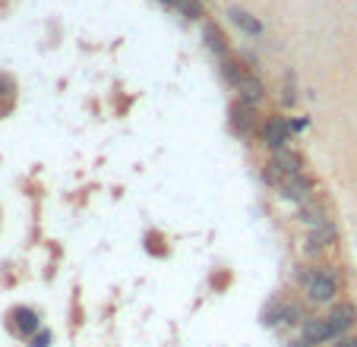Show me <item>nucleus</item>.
<instances>
[{"label": "nucleus", "instance_id": "2", "mask_svg": "<svg viewBox=\"0 0 357 347\" xmlns=\"http://www.w3.org/2000/svg\"><path fill=\"white\" fill-rule=\"evenodd\" d=\"M253 127H257V105L237 98L234 105H231V130H234L237 136H250Z\"/></svg>", "mask_w": 357, "mask_h": 347}, {"label": "nucleus", "instance_id": "14", "mask_svg": "<svg viewBox=\"0 0 357 347\" xmlns=\"http://www.w3.org/2000/svg\"><path fill=\"white\" fill-rule=\"evenodd\" d=\"M301 221L303 224H310V227H319L329 221V215H326V208L319 206V202H307V206H301Z\"/></svg>", "mask_w": 357, "mask_h": 347}, {"label": "nucleus", "instance_id": "11", "mask_svg": "<svg viewBox=\"0 0 357 347\" xmlns=\"http://www.w3.org/2000/svg\"><path fill=\"white\" fill-rule=\"evenodd\" d=\"M335 240H338V227L332 224V221H326V224H319V227H313V231H310V240H307V249H310V253H317V249L332 247Z\"/></svg>", "mask_w": 357, "mask_h": 347}, {"label": "nucleus", "instance_id": "21", "mask_svg": "<svg viewBox=\"0 0 357 347\" xmlns=\"http://www.w3.org/2000/svg\"><path fill=\"white\" fill-rule=\"evenodd\" d=\"M288 347H313V344H310V341H303V338H297V341H291Z\"/></svg>", "mask_w": 357, "mask_h": 347}, {"label": "nucleus", "instance_id": "5", "mask_svg": "<svg viewBox=\"0 0 357 347\" xmlns=\"http://www.w3.org/2000/svg\"><path fill=\"white\" fill-rule=\"evenodd\" d=\"M272 171L275 174H282V177H297V174H303V161H301V155L294 152V148H275L272 152Z\"/></svg>", "mask_w": 357, "mask_h": 347}, {"label": "nucleus", "instance_id": "1", "mask_svg": "<svg viewBox=\"0 0 357 347\" xmlns=\"http://www.w3.org/2000/svg\"><path fill=\"white\" fill-rule=\"evenodd\" d=\"M303 294L310 303H335V294H338V278L329 265H313V275L303 287Z\"/></svg>", "mask_w": 357, "mask_h": 347}, {"label": "nucleus", "instance_id": "16", "mask_svg": "<svg viewBox=\"0 0 357 347\" xmlns=\"http://www.w3.org/2000/svg\"><path fill=\"white\" fill-rule=\"evenodd\" d=\"M174 7L181 10L187 20H202V16H206V13H202V3H199V0H174Z\"/></svg>", "mask_w": 357, "mask_h": 347}, {"label": "nucleus", "instance_id": "8", "mask_svg": "<svg viewBox=\"0 0 357 347\" xmlns=\"http://www.w3.org/2000/svg\"><path fill=\"white\" fill-rule=\"evenodd\" d=\"M202 41H206V47H209V51L215 54L218 61H225V57H228V41H225L222 29H218L215 22L202 20Z\"/></svg>", "mask_w": 357, "mask_h": 347}, {"label": "nucleus", "instance_id": "20", "mask_svg": "<svg viewBox=\"0 0 357 347\" xmlns=\"http://www.w3.org/2000/svg\"><path fill=\"white\" fill-rule=\"evenodd\" d=\"M332 347H357V334H342V338H335Z\"/></svg>", "mask_w": 357, "mask_h": 347}, {"label": "nucleus", "instance_id": "18", "mask_svg": "<svg viewBox=\"0 0 357 347\" xmlns=\"http://www.w3.org/2000/svg\"><path fill=\"white\" fill-rule=\"evenodd\" d=\"M284 123H288V133L294 136V133H303V130L310 127V121L307 117H284Z\"/></svg>", "mask_w": 357, "mask_h": 347}, {"label": "nucleus", "instance_id": "19", "mask_svg": "<svg viewBox=\"0 0 357 347\" xmlns=\"http://www.w3.org/2000/svg\"><path fill=\"white\" fill-rule=\"evenodd\" d=\"M32 347H51V332H45V328L35 332L32 334Z\"/></svg>", "mask_w": 357, "mask_h": 347}, {"label": "nucleus", "instance_id": "9", "mask_svg": "<svg viewBox=\"0 0 357 347\" xmlns=\"http://www.w3.org/2000/svg\"><path fill=\"white\" fill-rule=\"evenodd\" d=\"M228 20L234 22L243 35H250V38H259V35H263V22H259L253 13L241 10V7H228Z\"/></svg>", "mask_w": 357, "mask_h": 347}, {"label": "nucleus", "instance_id": "10", "mask_svg": "<svg viewBox=\"0 0 357 347\" xmlns=\"http://www.w3.org/2000/svg\"><path fill=\"white\" fill-rule=\"evenodd\" d=\"M237 95H241L243 101H250V105H259V101L266 98V88H263V82H259V76H253V70H247L243 73V79L237 82Z\"/></svg>", "mask_w": 357, "mask_h": 347}, {"label": "nucleus", "instance_id": "3", "mask_svg": "<svg viewBox=\"0 0 357 347\" xmlns=\"http://www.w3.org/2000/svg\"><path fill=\"white\" fill-rule=\"evenodd\" d=\"M326 319H329L332 332H335V338H342V334H348V328H354L357 322V307L354 303H332L329 313H326Z\"/></svg>", "mask_w": 357, "mask_h": 347}, {"label": "nucleus", "instance_id": "17", "mask_svg": "<svg viewBox=\"0 0 357 347\" xmlns=\"http://www.w3.org/2000/svg\"><path fill=\"white\" fill-rule=\"evenodd\" d=\"M282 101H284V105H294V101H297V88H294V76H284V88H282Z\"/></svg>", "mask_w": 357, "mask_h": 347}, {"label": "nucleus", "instance_id": "7", "mask_svg": "<svg viewBox=\"0 0 357 347\" xmlns=\"http://www.w3.org/2000/svg\"><path fill=\"white\" fill-rule=\"evenodd\" d=\"M291 139L288 133V123H284V117H269V121L263 123V142L269 152H275V148H284Z\"/></svg>", "mask_w": 357, "mask_h": 347}, {"label": "nucleus", "instance_id": "6", "mask_svg": "<svg viewBox=\"0 0 357 347\" xmlns=\"http://www.w3.org/2000/svg\"><path fill=\"white\" fill-rule=\"evenodd\" d=\"M278 193H282L284 199L297 202V206H307V202H310V180H303V174H297V177H282Z\"/></svg>", "mask_w": 357, "mask_h": 347}, {"label": "nucleus", "instance_id": "15", "mask_svg": "<svg viewBox=\"0 0 357 347\" xmlns=\"http://www.w3.org/2000/svg\"><path fill=\"white\" fill-rule=\"evenodd\" d=\"M247 70H250V67H243V63H237L234 57H225V61H222V76L231 82V86H237V82L243 79V73H247Z\"/></svg>", "mask_w": 357, "mask_h": 347}, {"label": "nucleus", "instance_id": "22", "mask_svg": "<svg viewBox=\"0 0 357 347\" xmlns=\"http://www.w3.org/2000/svg\"><path fill=\"white\" fill-rule=\"evenodd\" d=\"M158 3H168V7H174V0H158Z\"/></svg>", "mask_w": 357, "mask_h": 347}, {"label": "nucleus", "instance_id": "12", "mask_svg": "<svg viewBox=\"0 0 357 347\" xmlns=\"http://www.w3.org/2000/svg\"><path fill=\"white\" fill-rule=\"evenodd\" d=\"M13 325H16V332L20 334H26V338H32L35 332H38V313L35 309H29V307H20V309H13Z\"/></svg>", "mask_w": 357, "mask_h": 347}, {"label": "nucleus", "instance_id": "4", "mask_svg": "<svg viewBox=\"0 0 357 347\" xmlns=\"http://www.w3.org/2000/svg\"><path fill=\"white\" fill-rule=\"evenodd\" d=\"M301 338L310 344H326V341H335V332H332L326 316H307L301 325Z\"/></svg>", "mask_w": 357, "mask_h": 347}, {"label": "nucleus", "instance_id": "13", "mask_svg": "<svg viewBox=\"0 0 357 347\" xmlns=\"http://www.w3.org/2000/svg\"><path fill=\"white\" fill-rule=\"evenodd\" d=\"M303 309L297 303H278V325L282 328H291V325H303Z\"/></svg>", "mask_w": 357, "mask_h": 347}]
</instances>
